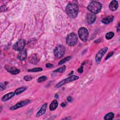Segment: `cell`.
Here are the masks:
<instances>
[{"label": "cell", "instance_id": "4", "mask_svg": "<svg viewBox=\"0 0 120 120\" xmlns=\"http://www.w3.org/2000/svg\"><path fill=\"white\" fill-rule=\"evenodd\" d=\"M78 35L81 40L83 42H86L89 37V32L85 27H81L78 30Z\"/></svg>", "mask_w": 120, "mask_h": 120}, {"label": "cell", "instance_id": "6", "mask_svg": "<svg viewBox=\"0 0 120 120\" xmlns=\"http://www.w3.org/2000/svg\"><path fill=\"white\" fill-rule=\"evenodd\" d=\"M79 79V77L76 76V75H72L64 80H62L61 81H60V82H59L56 85V88H60L61 86H62V85L65 84L66 83L71 82L72 81L76 80L77 79Z\"/></svg>", "mask_w": 120, "mask_h": 120}, {"label": "cell", "instance_id": "20", "mask_svg": "<svg viewBox=\"0 0 120 120\" xmlns=\"http://www.w3.org/2000/svg\"><path fill=\"white\" fill-rule=\"evenodd\" d=\"M114 118V113L112 112H110L107 113L104 117L105 120H112Z\"/></svg>", "mask_w": 120, "mask_h": 120}, {"label": "cell", "instance_id": "8", "mask_svg": "<svg viewBox=\"0 0 120 120\" xmlns=\"http://www.w3.org/2000/svg\"><path fill=\"white\" fill-rule=\"evenodd\" d=\"M108 50V48L105 47L102 49H101L96 54L95 57V60L97 62H99L103 56L104 55V54L105 53V52H107Z\"/></svg>", "mask_w": 120, "mask_h": 120}, {"label": "cell", "instance_id": "16", "mask_svg": "<svg viewBox=\"0 0 120 120\" xmlns=\"http://www.w3.org/2000/svg\"><path fill=\"white\" fill-rule=\"evenodd\" d=\"M113 18H114V16L112 15H109V16L103 18L102 20V22L103 23H104V24H108L110 23V22H112Z\"/></svg>", "mask_w": 120, "mask_h": 120}, {"label": "cell", "instance_id": "15", "mask_svg": "<svg viewBox=\"0 0 120 120\" xmlns=\"http://www.w3.org/2000/svg\"><path fill=\"white\" fill-rule=\"evenodd\" d=\"M47 103H45L44 104L42 107H41L40 109L38 111V112L36 114V117H39L41 115H42L43 114H44L45 113V112L46 109V107H47Z\"/></svg>", "mask_w": 120, "mask_h": 120}, {"label": "cell", "instance_id": "34", "mask_svg": "<svg viewBox=\"0 0 120 120\" xmlns=\"http://www.w3.org/2000/svg\"><path fill=\"white\" fill-rule=\"evenodd\" d=\"M55 97H57V98H58V95H57V94H55Z\"/></svg>", "mask_w": 120, "mask_h": 120}, {"label": "cell", "instance_id": "28", "mask_svg": "<svg viewBox=\"0 0 120 120\" xmlns=\"http://www.w3.org/2000/svg\"><path fill=\"white\" fill-rule=\"evenodd\" d=\"M6 89V85L5 84L1 83L0 84V90H3Z\"/></svg>", "mask_w": 120, "mask_h": 120}, {"label": "cell", "instance_id": "31", "mask_svg": "<svg viewBox=\"0 0 120 120\" xmlns=\"http://www.w3.org/2000/svg\"><path fill=\"white\" fill-rule=\"evenodd\" d=\"M67 99H68V100L69 102H71V101H72V97H68L67 98Z\"/></svg>", "mask_w": 120, "mask_h": 120}, {"label": "cell", "instance_id": "25", "mask_svg": "<svg viewBox=\"0 0 120 120\" xmlns=\"http://www.w3.org/2000/svg\"><path fill=\"white\" fill-rule=\"evenodd\" d=\"M46 79H47L46 76H40V77L38 78V82H41L45 81L46 80Z\"/></svg>", "mask_w": 120, "mask_h": 120}, {"label": "cell", "instance_id": "5", "mask_svg": "<svg viewBox=\"0 0 120 120\" xmlns=\"http://www.w3.org/2000/svg\"><path fill=\"white\" fill-rule=\"evenodd\" d=\"M65 52V47L64 46L59 45H58L54 50V54L58 59L62 58L64 55Z\"/></svg>", "mask_w": 120, "mask_h": 120}, {"label": "cell", "instance_id": "19", "mask_svg": "<svg viewBox=\"0 0 120 120\" xmlns=\"http://www.w3.org/2000/svg\"><path fill=\"white\" fill-rule=\"evenodd\" d=\"M26 89H27V87L26 86H22V87H20V88L17 89L15 90V93L16 95H18V94L22 93V92L24 91Z\"/></svg>", "mask_w": 120, "mask_h": 120}, {"label": "cell", "instance_id": "22", "mask_svg": "<svg viewBox=\"0 0 120 120\" xmlns=\"http://www.w3.org/2000/svg\"><path fill=\"white\" fill-rule=\"evenodd\" d=\"M114 36V33L113 32H108L105 35V38L107 39H111V38H113Z\"/></svg>", "mask_w": 120, "mask_h": 120}, {"label": "cell", "instance_id": "32", "mask_svg": "<svg viewBox=\"0 0 120 120\" xmlns=\"http://www.w3.org/2000/svg\"><path fill=\"white\" fill-rule=\"evenodd\" d=\"M61 105L62 107H65L66 104H65V103H62L61 104Z\"/></svg>", "mask_w": 120, "mask_h": 120}, {"label": "cell", "instance_id": "1", "mask_svg": "<svg viewBox=\"0 0 120 120\" xmlns=\"http://www.w3.org/2000/svg\"><path fill=\"white\" fill-rule=\"evenodd\" d=\"M78 7L74 3H69L66 7V12L68 15L71 18H75L78 13Z\"/></svg>", "mask_w": 120, "mask_h": 120}, {"label": "cell", "instance_id": "17", "mask_svg": "<svg viewBox=\"0 0 120 120\" xmlns=\"http://www.w3.org/2000/svg\"><path fill=\"white\" fill-rule=\"evenodd\" d=\"M15 93L14 92H9L8 93L6 94L4 96L2 97L1 100L3 101H6L7 100H8L10 98H11L12 97H13L15 96Z\"/></svg>", "mask_w": 120, "mask_h": 120}, {"label": "cell", "instance_id": "29", "mask_svg": "<svg viewBox=\"0 0 120 120\" xmlns=\"http://www.w3.org/2000/svg\"><path fill=\"white\" fill-rule=\"evenodd\" d=\"M83 67L82 66H81L77 70V71L80 73H82L83 72Z\"/></svg>", "mask_w": 120, "mask_h": 120}, {"label": "cell", "instance_id": "23", "mask_svg": "<svg viewBox=\"0 0 120 120\" xmlns=\"http://www.w3.org/2000/svg\"><path fill=\"white\" fill-rule=\"evenodd\" d=\"M42 70H43V69L41 68H34L28 69V71L30 72H37L41 71H42Z\"/></svg>", "mask_w": 120, "mask_h": 120}, {"label": "cell", "instance_id": "12", "mask_svg": "<svg viewBox=\"0 0 120 120\" xmlns=\"http://www.w3.org/2000/svg\"><path fill=\"white\" fill-rule=\"evenodd\" d=\"M87 21L89 24H92L95 22L96 19V16L93 14H88L87 15Z\"/></svg>", "mask_w": 120, "mask_h": 120}, {"label": "cell", "instance_id": "18", "mask_svg": "<svg viewBox=\"0 0 120 120\" xmlns=\"http://www.w3.org/2000/svg\"><path fill=\"white\" fill-rule=\"evenodd\" d=\"M58 105V103L56 100H53L50 104L49 106V109L51 111H53L55 110Z\"/></svg>", "mask_w": 120, "mask_h": 120}, {"label": "cell", "instance_id": "9", "mask_svg": "<svg viewBox=\"0 0 120 120\" xmlns=\"http://www.w3.org/2000/svg\"><path fill=\"white\" fill-rule=\"evenodd\" d=\"M30 102V100H25L23 101H21L19 102H18L17 104H16L14 106L11 107L10 108V110H15L18 108H19L20 107H22L27 104H28Z\"/></svg>", "mask_w": 120, "mask_h": 120}, {"label": "cell", "instance_id": "13", "mask_svg": "<svg viewBox=\"0 0 120 120\" xmlns=\"http://www.w3.org/2000/svg\"><path fill=\"white\" fill-rule=\"evenodd\" d=\"M26 57H27V51L26 50L23 49L22 51H20L17 55V58L20 60H25Z\"/></svg>", "mask_w": 120, "mask_h": 120}, {"label": "cell", "instance_id": "24", "mask_svg": "<svg viewBox=\"0 0 120 120\" xmlns=\"http://www.w3.org/2000/svg\"><path fill=\"white\" fill-rule=\"evenodd\" d=\"M66 66L64 65L62 67L57 69L56 70H55L54 71V72H59V73H63L64 72L65 70H66Z\"/></svg>", "mask_w": 120, "mask_h": 120}, {"label": "cell", "instance_id": "21", "mask_svg": "<svg viewBox=\"0 0 120 120\" xmlns=\"http://www.w3.org/2000/svg\"><path fill=\"white\" fill-rule=\"evenodd\" d=\"M71 58V56H70L65 58L64 59L61 60H60V61H59L58 65H62V64H64L65 63H66V62H67V61H68L69 60H70Z\"/></svg>", "mask_w": 120, "mask_h": 120}, {"label": "cell", "instance_id": "26", "mask_svg": "<svg viewBox=\"0 0 120 120\" xmlns=\"http://www.w3.org/2000/svg\"><path fill=\"white\" fill-rule=\"evenodd\" d=\"M23 79H24V80H25L26 81H30L32 79V77L30 75H25Z\"/></svg>", "mask_w": 120, "mask_h": 120}, {"label": "cell", "instance_id": "3", "mask_svg": "<svg viewBox=\"0 0 120 120\" xmlns=\"http://www.w3.org/2000/svg\"><path fill=\"white\" fill-rule=\"evenodd\" d=\"M78 37L75 33H71L69 34L66 38V43L69 46H73L76 45L77 43Z\"/></svg>", "mask_w": 120, "mask_h": 120}, {"label": "cell", "instance_id": "10", "mask_svg": "<svg viewBox=\"0 0 120 120\" xmlns=\"http://www.w3.org/2000/svg\"><path fill=\"white\" fill-rule=\"evenodd\" d=\"M39 60V58L38 55L36 54H32L30 56L29 58V61L30 63L33 64H36Z\"/></svg>", "mask_w": 120, "mask_h": 120}, {"label": "cell", "instance_id": "11", "mask_svg": "<svg viewBox=\"0 0 120 120\" xmlns=\"http://www.w3.org/2000/svg\"><path fill=\"white\" fill-rule=\"evenodd\" d=\"M5 68L8 72H9L12 75H16L18 74L20 71L19 69L16 68L15 67H12V66H10L8 65L5 66Z\"/></svg>", "mask_w": 120, "mask_h": 120}, {"label": "cell", "instance_id": "30", "mask_svg": "<svg viewBox=\"0 0 120 120\" xmlns=\"http://www.w3.org/2000/svg\"><path fill=\"white\" fill-rule=\"evenodd\" d=\"M52 66H53V65L51 64V63H47L46 64V67L47 68H51V67H52Z\"/></svg>", "mask_w": 120, "mask_h": 120}, {"label": "cell", "instance_id": "14", "mask_svg": "<svg viewBox=\"0 0 120 120\" xmlns=\"http://www.w3.org/2000/svg\"><path fill=\"white\" fill-rule=\"evenodd\" d=\"M109 8L112 11H115L118 8V2L116 0L112 1L109 5Z\"/></svg>", "mask_w": 120, "mask_h": 120}, {"label": "cell", "instance_id": "33", "mask_svg": "<svg viewBox=\"0 0 120 120\" xmlns=\"http://www.w3.org/2000/svg\"><path fill=\"white\" fill-rule=\"evenodd\" d=\"M73 71H72V73L71 72V73H70L69 74V75H72L73 74Z\"/></svg>", "mask_w": 120, "mask_h": 120}, {"label": "cell", "instance_id": "2", "mask_svg": "<svg viewBox=\"0 0 120 120\" xmlns=\"http://www.w3.org/2000/svg\"><path fill=\"white\" fill-rule=\"evenodd\" d=\"M87 8L92 14H96L100 11L102 8V5L99 2L92 1L89 4Z\"/></svg>", "mask_w": 120, "mask_h": 120}, {"label": "cell", "instance_id": "27", "mask_svg": "<svg viewBox=\"0 0 120 120\" xmlns=\"http://www.w3.org/2000/svg\"><path fill=\"white\" fill-rule=\"evenodd\" d=\"M113 52H109V53L107 54V55L106 56V58H105V60H107V59H108V58H109L110 57H111L113 55Z\"/></svg>", "mask_w": 120, "mask_h": 120}, {"label": "cell", "instance_id": "7", "mask_svg": "<svg viewBox=\"0 0 120 120\" xmlns=\"http://www.w3.org/2000/svg\"><path fill=\"white\" fill-rule=\"evenodd\" d=\"M26 44L25 40L21 39L18 41L13 46V49L16 51H21L23 50Z\"/></svg>", "mask_w": 120, "mask_h": 120}]
</instances>
